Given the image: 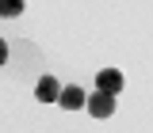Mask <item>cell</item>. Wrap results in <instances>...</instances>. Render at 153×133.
<instances>
[{"label":"cell","instance_id":"cell-3","mask_svg":"<svg viewBox=\"0 0 153 133\" xmlns=\"http://www.w3.org/2000/svg\"><path fill=\"white\" fill-rule=\"evenodd\" d=\"M57 107H65V110H80V107H84V91H80L76 84L61 88V91H57Z\"/></svg>","mask_w":153,"mask_h":133},{"label":"cell","instance_id":"cell-2","mask_svg":"<svg viewBox=\"0 0 153 133\" xmlns=\"http://www.w3.org/2000/svg\"><path fill=\"white\" fill-rule=\"evenodd\" d=\"M96 91L119 95L123 91V72H119V69H100V72H96Z\"/></svg>","mask_w":153,"mask_h":133},{"label":"cell","instance_id":"cell-4","mask_svg":"<svg viewBox=\"0 0 153 133\" xmlns=\"http://www.w3.org/2000/svg\"><path fill=\"white\" fill-rule=\"evenodd\" d=\"M57 91H61V84H57L54 76H42L35 84V95H38V103H57Z\"/></svg>","mask_w":153,"mask_h":133},{"label":"cell","instance_id":"cell-5","mask_svg":"<svg viewBox=\"0 0 153 133\" xmlns=\"http://www.w3.org/2000/svg\"><path fill=\"white\" fill-rule=\"evenodd\" d=\"M23 12V0H0V15L4 19H16Z\"/></svg>","mask_w":153,"mask_h":133},{"label":"cell","instance_id":"cell-6","mask_svg":"<svg viewBox=\"0 0 153 133\" xmlns=\"http://www.w3.org/2000/svg\"><path fill=\"white\" fill-rule=\"evenodd\" d=\"M4 61H8V42L0 38V65H4Z\"/></svg>","mask_w":153,"mask_h":133},{"label":"cell","instance_id":"cell-1","mask_svg":"<svg viewBox=\"0 0 153 133\" xmlns=\"http://www.w3.org/2000/svg\"><path fill=\"white\" fill-rule=\"evenodd\" d=\"M84 110L92 114V118H111L115 114V95H103V91L84 95Z\"/></svg>","mask_w":153,"mask_h":133}]
</instances>
